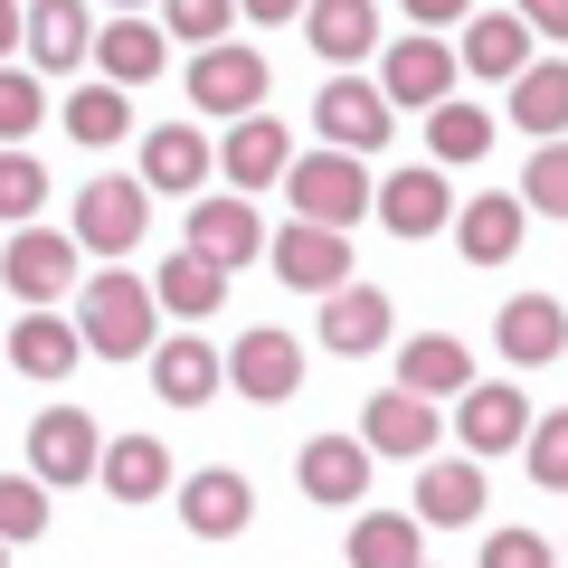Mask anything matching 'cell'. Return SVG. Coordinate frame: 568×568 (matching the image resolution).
<instances>
[{
  "mask_svg": "<svg viewBox=\"0 0 568 568\" xmlns=\"http://www.w3.org/2000/svg\"><path fill=\"white\" fill-rule=\"evenodd\" d=\"M77 342L95 351V361H142V351L162 342V304H152V284H133L123 265L85 275V294H77Z\"/></svg>",
  "mask_w": 568,
  "mask_h": 568,
  "instance_id": "6da1fadb",
  "label": "cell"
},
{
  "mask_svg": "<svg viewBox=\"0 0 568 568\" xmlns=\"http://www.w3.org/2000/svg\"><path fill=\"white\" fill-rule=\"evenodd\" d=\"M284 200H294L304 227H342V237H351V219H369L361 152H294V162H284Z\"/></svg>",
  "mask_w": 568,
  "mask_h": 568,
  "instance_id": "7a4b0ae2",
  "label": "cell"
},
{
  "mask_svg": "<svg viewBox=\"0 0 568 568\" xmlns=\"http://www.w3.org/2000/svg\"><path fill=\"white\" fill-rule=\"evenodd\" d=\"M265 58L246 39H219V48H200V58H190V104H200V114H265Z\"/></svg>",
  "mask_w": 568,
  "mask_h": 568,
  "instance_id": "3957f363",
  "label": "cell"
},
{
  "mask_svg": "<svg viewBox=\"0 0 568 568\" xmlns=\"http://www.w3.org/2000/svg\"><path fill=\"white\" fill-rule=\"evenodd\" d=\"M152 227V190L142 181H85L77 190V256H133Z\"/></svg>",
  "mask_w": 568,
  "mask_h": 568,
  "instance_id": "277c9868",
  "label": "cell"
},
{
  "mask_svg": "<svg viewBox=\"0 0 568 568\" xmlns=\"http://www.w3.org/2000/svg\"><path fill=\"white\" fill-rule=\"evenodd\" d=\"M369 209H379V227H388V237H407V246L436 237V227H455V190H446V171H436V162L369 181Z\"/></svg>",
  "mask_w": 568,
  "mask_h": 568,
  "instance_id": "5b68a950",
  "label": "cell"
},
{
  "mask_svg": "<svg viewBox=\"0 0 568 568\" xmlns=\"http://www.w3.org/2000/svg\"><path fill=\"white\" fill-rule=\"evenodd\" d=\"M0 284H10L29 313H48L67 284H77V237H58V227H20V237L0 246Z\"/></svg>",
  "mask_w": 568,
  "mask_h": 568,
  "instance_id": "8992f818",
  "label": "cell"
},
{
  "mask_svg": "<svg viewBox=\"0 0 568 568\" xmlns=\"http://www.w3.org/2000/svg\"><path fill=\"white\" fill-rule=\"evenodd\" d=\"M313 123H323V152H379V142L398 133L388 95H379V85H361V77H332L323 95H313Z\"/></svg>",
  "mask_w": 568,
  "mask_h": 568,
  "instance_id": "52a82bcc",
  "label": "cell"
},
{
  "mask_svg": "<svg viewBox=\"0 0 568 568\" xmlns=\"http://www.w3.org/2000/svg\"><path fill=\"white\" fill-rule=\"evenodd\" d=\"M265 256H275V275L294 284V294H342L351 284V237L342 227H275V237H265Z\"/></svg>",
  "mask_w": 568,
  "mask_h": 568,
  "instance_id": "ba28073f",
  "label": "cell"
},
{
  "mask_svg": "<svg viewBox=\"0 0 568 568\" xmlns=\"http://www.w3.org/2000/svg\"><path fill=\"white\" fill-rule=\"evenodd\" d=\"M227 388H237V398H256V407L294 398V388H304V342H294V332H275V323H256L237 351H227Z\"/></svg>",
  "mask_w": 568,
  "mask_h": 568,
  "instance_id": "9c48e42d",
  "label": "cell"
},
{
  "mask_svg": "<svg viewBox=\"0 0 568 568\" xmlns=\"http://www.w3.org/2000/svg\"><path fill=\"white\" fill-rule=\"evenodd\" d=\"M455 436H465L474 465H493V455H511L530 436V398H521V388H503V379H474L465 398H455Z\"/></svg>",
  "mask_w": 568,
  "mask_h": 568,
  "instance_id": "30bf717a",
  "label": "cell"
},
{
  "mask_svg": "<svg viewBox=\"0 0 568 568\" xmlns=\"http://www.w3.org/2000/svg\"><path fill=\"white\" fill-rule=\"evenodd\" d=\"M95 455H104L95 407H48V417L29 426V474H39V484H85Z\"/></svg>",
  "mask_w": 568,
  "mask_h": 568,
  "instance_id": "8fae6325",
  "label": "cell"
},
{
  "mask_svg": "<svg viewBox=\"0 0 568 568\" xmlns=\"http://www.w3.org/2000/svg\"><path fill=\"white\" fill-rule=\"evenodd\" d=\"M436 436H446V417H436L426 398H407V388H379V398L361 407V446H369V455L426 465V455H436Z\"/></svg>",
  "mask_w": 568,
  "mask_h": 568,
  "instance_id": "7c38bea8",
  "label": "cell"
},
{
  "mask_svg": "<svg viewBox=\"0 0 568 568\" xmlns=\"http://www.w3.org/2000/svg\"><path fill=\"white\" fill-rule=\"evenodd\" d=\"M20 48H29V77H67V67H85V48H95L85 0H29V10H20Z\"/></svg>",
  "mask_w": 568,
  "mask_h": 568,
  "instance_id": "4fadbf2b",
  "label": "cell"
},
{
  "mask_svg": "<svg viewBox=\"0 0 568 568\" xmlns=\"http://www.w3.org/2000/svg\"><path fill=\"white\" fill-rule=\"evenodd\" d=\"M190 256H209L219 275H237V265H256L265 256V219L246 200H190Z\"/></svg>",
  "mask_w": 568,
  "mask_h": 568,
  "instance_id": "5bb4252c",
  "label": "cell"
},
{
  "mask_svg": "<svg viewBox=\"0 0 568 568\" xmlns=\"http://www.w3.org/2000/svg\"><path fill=\"white\" fill-rule=\"evenodd\" d=\"M417 530H465L484 521V465L474 455H446V465H417Z\"/></svg>",
  "mask_w": 568,
  "mask_h": 568,
  "instance_id": "9a60e30c",
  "label": "cell"
},
{
  "mask_svg": "<svg viewBox=\"0 0 568 568\" xmlns=\"http://www.w3.org/2000/svg\"><path fill=\"white\" fill-rule=\"evenodd\" d=\"M209 171H219V152H209L200 123H162V133H142V190H152V200H162V190H171V200H190Z\"/></svg>",
  "mask_w": 568,
  "mask_h": 568,
  "instance_id": "2e32d148",
  "label": "cell"
},
{
  "mask_svg": "<svg viewBox=\"0 0 568 568\" xmlns=\"http://www.w3.org/2000/svg\"><path fill=\"white\" fill-rule=\"evenodd\" d=\"M398 388L407 398H465L474 388V351L455 342V332H417V342H398Z\"/></svg>",
  "mask_w": 568,
  "mask_h": 568,
  "instance_id": "e0dca14e",
  "label": "cell"
},
{
  "mask_svg": "<svg viewBox=\"0 0 568 568\" xmlns=\"http://www.w3.org/2000/svg\"><path fill=\"white\" fill-rule=\"evenodd\" d=\"M446 85H455V48L446 39H398L388 48V67H379V95H388V114L398 104H446Z\"/></svg>",
  "mask_w": 568,
  "mask_h": 568,
  "instance_id": "ac0fdd59",
  "label": "cell"
},
{
  "mask_svg": "<svg viewBox=\"0 0 568 568\" xmlns=\"http://www.w3.org/2000/svg\"><path fill=\"white\" fill-rule=\"evenodd\" d=\"M493 342H503V361H521V369L559 361V351H568V304H559V294H511L503 323H493Z\"/></svg>",
  "mask_w": 568,
  "mask_h": 568,
  "instance_id": "d6986e66",
  "label": "cell"
},
{
  "mask_svg": "<svg viewBox=\"0 0 568 568\" xmlns=\"http://www.w3.org/2000/svg\"><path fill=\"white\" fill-rule=\"evenodd\" d=\"M521 227H530V209L511 200V190H484V200L455 209V246H465V265H511V256H521Z\"/></svg>",
  "mask_w": 568,
  "mask_h": 568,
  "instance_id": "ffe728a7",
  "label": "cell"
},
{
  "mask_svg": "<svg viewBox=\"0 0 568 568\" xmlns=\"http://www.w3.org/2000/svg\"><path fill=\"white\" fill-rule=\"evenodd\" d=\"M284 162H294V142H284V123H275V114H237V123H227L219 171H227L237 190H275V181H284Z\"/></svg>",
  "mask_w": 568,
  "mask_h": 568,
  "instance_id": "44dd1931",
  "label": "cell"
},
{
  "mask_svg": "<svg viewBox=\"0 0 568 568\" xmlns=\"http://www.w3.org/2000/svg\"><path fill=\"white\" fill-rule=\"evenodd\" d=\"M294 484H304L313 503H332V511L361 503V493H369V446H361V436H313V446L294 455Z\"/></svg>",
  "mask_w": 568,
  "mask_h": 568,
  "instance_id": "7402d4cb",
  "label": "cell"
},
{
  "mask_svg": "<svg viewBox=\"0 0 568 568\" xmlns=\"http://www.w3.org/2000/svg\"><path fill=\"white\" fill-rule=\"evenodd\" d=\"M246 511H256V493H246V474H227V465H209V474H190V484H181L190 540H237Z\"/></svg>",
  "mask_w": 568,
  "mask_h": 568,
  "instance_id": "603a6c76",
  "label": "cell"
},
{
  "mask_svg": "<svg viewBox=\"0 0 568 568\" xmlns=\"http://www.w3.org/2000/svg\"><path fill=\"white\" fill-rule=\"evenodd\" d=\"M152 388H162V407H209L227 388V361L209 342H190V332L181 342H152Z\"/></svg>",
  "mask_w": 568,
  "mask_h": 568,
  "instance_id": "cb8c5ba5",
  "label": "cell"
},
{
  "mask_svg": "<svg viewBox=\"0 0 568 568\" xmlns=\"http://www.w3.org/2000/svg\"><path fill=\"white\" fill-rule=\"evenodd\" d=\"M85 58L104 67V85H123V95H133V85H152L171 67V39L152 20H114V29H95V48H85Z\"/></svg>",
  "mask_w": 568,
  "mask_h": 568,
  "instance_id": "d4e9b609",
  "label": "cell"
},
{
  "mask_svg": "<svg viewBox=\"0 0 568 568\" xmlns=\"http://www.w3.org/2000/svg\"><path fill=\"white\" fill-rule=\"evenodd\" d=\"M388 342V294L379 284H342V294H323V351H342V361H361V351Z\"/></svg>",
  "mask_w": 568,
  "mask_h": 568,
  "instance_id": "484cf974",
  "label": "cell"
},
{
  "mask_svg": "<svg viewBox=\"0 0 568 568\" xmlns=\"http://www.w3.org/2000/svg\"><path fill=\"white\" fill-rule=\"evenodd\" d=\"M455 67H474V77L511 85V77L530 67V29L511 20V10H474V20H465V48H455Z\"/></svg>",
  "mask_w": 568,
  "mask_h": 568,
  "instance_id": "4316f807",
  "label": "cell"
},
{
  "mask_svg": "<svg viewBox=\"0 0 568 568\" xmlns=\"http://www.w3.org/2000/svg\"><path fill=\"white\" fill-rule=\"evenodd\" d=\"M304 39L323 48L332 67L369 58V48H379V0H304Z\"/></svg>",
  "mask_w": 568,
  "mask_h": 568,
  "instance_id": "83f0119b",
  "label": "cell"
},
{
  "mask_svg": "<svg viewBox=\"0 0 568 568\" xmlns=\"http://www.w3.org/2000/svg\"><path fill=\"white\" fill-rule=\"evenodd\" d=\"M511 123L540 133V142L568 133V58H530L521 77H511Z\"/></svg>",
  "mask_w": 568,
  "mask_h": 568,
  "instance_id": "f1b7e54d",
  "label": "cell"
},
{
  "mask_svg": "<svg viewBox=\"0 0 568 568\" xmlns=\"http://www.w3.org/2000/svg\"><path fill=\"white\" fill-rule=\"evenodd\" d=\"M152 304H162L171 323H209V313L227 304V275H219L209 256H190V246H181V256H171L162 275H152Z\"/></svg>",
  "mask_w": 568,
  "mask_h": 568,
  "instance_id": "f546056e",
  "label": "cell"
},
{
  "mask_svg": "<svg viewBox=\"0 0 568 568\" xmlns=\"http://www.w3.org/2000/svg\"><path fill=\"white\" fill-rule=\"evenodd\" d=\"M95 474H104V493H114V503H152V493H171L162 436H114V446L95 455Z\"/></svg>",
  "mask_w": 568,
  "mask_h": 568,
  "instance_id": "4dcf8cb0",
  "label": "cell"
},
{
  "mask_svg": "<svg viewBox=\"0 0 568 568\" xmlns=\"http://www.w3.org/2000/svg\"><path fill=\"white\" fill-rule=\"evenodd\" d=\"M77 361H85L77 323H58V313H20V332H10V369H29V379H67Z\"/></svg>",
  "mask_w": 568,
  "mask_h": 568,
  "instance_id": "1f68e13d",
  "label": "cell"
},
{
  "mask_svg": "<svg viewBox=\"0 0 568 568\" xmlns=\"http://www.w3.org/2000/svg\"><path fill=\"white\" fill-rule=\"evenodd\" d=\"M351 568H426V530L407 511H361L351 530Z\"/></svg>",
  "mask_w": 568,
  "mask_h": 568,
  "instance_id": "d6a6232c",
  "label": "cell"
},
{
  "mask_svg": "<svg viewBox=\"0 0 568 568\" xmlns=\"http://www.w3.org/2000/svg\"><path fill=\"white\" fill-rule=\"evenodd\" d=\"M426 152H436V171H455V162H484L493 152V114L484 104H426Z\"/></svg>",
  "mask_w": 568,
  "mask_h": 568,
  "instance_id": "836d02e7",
  "label": "cell"
},
{
  "mask_svg": "<svg viewBox=\"0 0 568 568\" xmlns=\"http://www.w3.org/2000/svg\"><path fill=\"white\" fill-rule=\"evenodd\" d=\"M58 114H67V133H77L85 152H104V142H123V133H133V104H123V85H77V95H67Z\"/></svg>",
  "mask_w": 568,
  "mask_h": 568,
  "instance_id": "e575fe53",
  "label": "cell"
},
{
  "mask_svg": "<svg viewBox=\"0 0 568 568\" xmlns=\"http://www.w3.org/2000/svg\"><path fill=\"white\" fill-rule=\"evenodd\" d=\"M521 465H530V484H540V493H568V407L530 417V436H521Z\"/></svg>",
  "mask_w": 568,
  "mask_h": 568,
  "instance_id": "d590c367",
  "label": "cell"
},
{
  "mask_svg": "<svg viewBox=\"0 0 568 568\" xmlns=\"http://www.w3.org/2000/svg\"><path fill=\"white\" fill-rule=\"evenodd\" d=\"M39 114H48V85L29 67H0V152H20L39 133Z\"/></svg>",
  "mask_w": 568,
  "mask_h": 568,
  "instance_id": "8d00e7d4",
  "label": "cell"
},
{
  "mask_svg": "<svg viewBox=\"0 0 568 568\" xmlns=\"http://www.w3.org/2000/svg\"><path fill=\"white\" fill-rule=\"evenodd\" d=\"M39 200H48L39 152H0V219H10V227H39Z\"/></svg>",
  "mask_w": 568,
  "mask_h": 568,
  "instance_id": "74e56055",
  "label": "cell"
},
{
  "mask_svg": "<svg viewBox=\"0 0 568 568\" xmlns=\"http://www.w3.org/2000/svg\"><path fill=\"white\" fill-rule=\"evenodd\" d=\"M39 530H48L39 474H0V549H10V540H39Z\"/></svg>",
  "mask_w": 568,
  "mask_h": 568,
  "instance_id": "f35d334b",
  "label": "cell"
},
{
  "mask_svg": "<svg viewBox=\"0 0 568 568\" xmlns=\"http://www.w3.org/2000/svg\"><path fill=\"white\" fill-rule=\"evenodd\" d=\"M227 29H237V0H162V39H200V48H219Z\"/></svg>",
  "mask_w": 568,
  "mask_h": 568,
  "instance_id": "ab89813d",
  "label": "cell"
},
{
  "mask_svg": "<svg viewBox=\"0 0 568 568\" xmlns=\"http://www.w3.org/2000/svg\"><path fill=\"white\" fill-rule=\"evenodd\" d=\"M521 209H549V219H568V142H540L521 171Z\"/></svg>",
  "mask_w": 568,
  "mask_h": 568,
  "instance_id": "60d3db41",
  "label": "cell"
},
{
  "mask_svg": "<svg viewBox=\"0 0 568 568\" xmlns=\"http://www.w3.org/2000/svg\"><path fill=\"white\" fill-rule=\"evenodd\" d=\"M474 568H549V540H540V530H493Z\"/></svg>",
  "mask_w": 568,
  "mask_h": 568,
  "instance_id": "b9f144b4",
  "label": "cell"
},
{
  "mask_svg": "<svg viewBox=\"0 0 568 568\" xmlns=\"http://www.w3.org/2000/svg\"><path fill=\"white\" fill-rule=\"evenodd\" d=\"M511 20H521L530 39H559L568 48V0H511Z\"/></svg>",
  "mask_w": 568,
  "mask_h": 568,
  "instance_id": "7bdbcfd3",
  "label": "cell"
},
{
  "mask_svg": "<svg viewBox=\"0 0 568 568\" xmlns=\"http://www.w3.org/2000/svg\"><path fill=\"white\" fill-rule=\"evenodd\" d=\"M407 10V29H465L474 20V0H398Z\"/></svg>",
  "mask_w": 568,
  "mask_h": 568,
  "instance_id": "ee69618b",
  "label": "cell"
},
{
  "mask_svg": "<svg viewBox=\"0 0 568 568\" xmlns=\"http://www.w3.org/2000/svg\"><path fill=\"white\" fill-rule=\"evenodd\" d=\"M237 20H256V29H275V20H304V0H237Z\"/></svg>",
  "mask_w": 568,
  "mask_h": 568,
  "instance_id": "f6af8a7d",
  "label": "cell"
},
{
  "mask_svg": "<svg viewBox=\"0 0 568 568\" xmlns=\"http://www.w3.org/2000/svg\"><path fill=\"white\" fill-rule=\"evenodd\" d=\"M20 48V0H0V58Z\"/></svg>",
  "mask_w": 568,
  "mask_h": 568,
  "instance_id": "bcb514c9",
  "label": "cell"
},
{
  "mask_svg": "<svg viewBox=\"0 0 568 568\" xmlns=\"http://www.w3.org/2000/svg\"><path fill=\"white\" fill-rule=\"evenodd\" d=\"M114 10H133V0H114Z\"/></svg>",
  "mask_w": 568,
  "mask_h": 568,
  "instance_id": "7dc6e473",
  "label": "cell"
}]
</instances>
